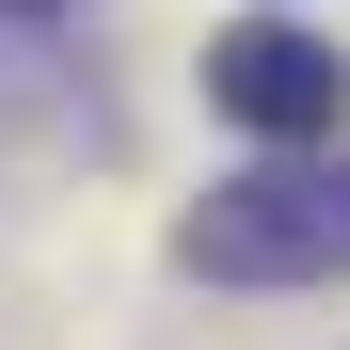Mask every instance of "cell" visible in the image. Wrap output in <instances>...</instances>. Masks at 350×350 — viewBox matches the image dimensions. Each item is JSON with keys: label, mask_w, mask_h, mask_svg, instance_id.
Wrapping results in <instances>:
<instances>
[{"label": "cell", "mask_w": 350, "mask_h": 350, "mask_svg": "<svg viewBox=\"0 0 350 350\" xmlns=\"http://www.w3.org/2000/svg\"><path fill=\"white\" fill-rule=\"evenodd\" d=\"M175 255L207 286H319V271H350V175L255 159V175H223V191L175 223Z\"/></svg>", "instance_id": "obj_1"}, {"label": "cell", "mask_w": 350, "mask_h": 350, "mask_svg": "<svg viewBox=\"0 0 350 350\" xmlns=\"http://www.w3.org/2000/svg\"><path fill=\"white\" fill-rule=\"evenodd\" d=\"M207 96L239 111L255 144H319L334 111H350V64H334V32H286V16H255V32H223V48H207Z\"/></svg>", "instance_id": "obj_2"}, {"label": "cell", "mask_w": 350, "mask_h": 350, "mask_svg": "<svg viewBox=\"0 0 350 350\" xmlns=\"http://www.w3.org/2000/svg\"><path fill=\"white\" fill-rule=\"evenodd\" d=\"M32 64H48V32H32V0H0V111H32Z\"/></svg>", "instance_id": "obj_3"}]
</instances>
